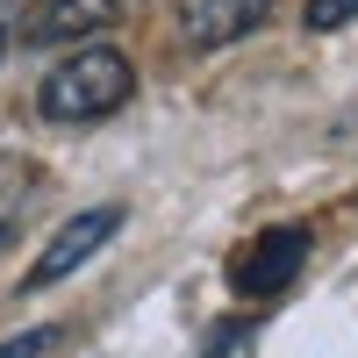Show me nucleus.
Returning <instances> with one entry per match:
<instances>
[{
    "instance_id": "nucleus-2",
    "label": "nucleus",
    "mask_w": 358,
    "mask_h": 358,
    "mask_svg": "<svg viewBox=\"0 0 358 358\" xmlns=\"http://www.w3.org/2000/svg\"><path fill=\"white\" fill-rule=\"evenodd\" d=\"M308 265V229H265L258 244H244L229 258V287L244 294V301H265V294H287L294 287V273Z\"/></svg>"
},
{
    "instance_id": "nucleus-4",
    "label": "nucleus",
    "mask_w": 358,
    "mask_h": 358,
    "mask_svg": "<svg viewBox=\"0 0 358 358\" xmlns=\"http://www.w3.org/2000/svg\"><path fill=\"white\" fill-rule=\"evenodd\" d=\"M273 15V0H179V36L194 50H229Z\"/></svg>"
},
{
    "instance_id": "nucleus-9",
    "label": "nucleus",
    "mask_w": 358,
    "mask_h": 358,
    "mask_svg": "<svg viewBox=\"0 0 358 358\" xmlns=\"http://www.w3.org/2000/svg\"><path fill=\"white\" fill-rule=\"evenodd\" d=\"M0 50H8V36H0Z\"/></svg>"
},
{
    "instance_id": "nucleus-3",
    "label": "nucleus",
    "mask_w": 358,
    "mask_h": 358,
    "mask_svg": "<svg viewBox=\"0 0 358 358\" xmlns=\"http://www.w3.org/2000/svg\"><path fill=\"white\" fill-rule=\"evenodd\" d=\"M115 229H122V208H86V215H72V222L43 244V258L29 265V287H57L65 273H79V265L94 258Z\"/></svg>"
},
{
    "instance_id": "nucleus-7",
    "label": "nucleus",
    "mask_w": 358,
    "mask_h": 358,
    "mask_svg": "<svg viewBox=\"0 0 358 358\" xmlns=\"http://www.w3.org/2000/svg\"><path fill=\"white\" fill-rule=\"evenodd\" d=\"M251 344H258L251 322H222V330L208 337V351H201V358H251Z\"/></svg>"
},
{
    "instance_id": "nucleus-6",
    "label": "nucleus",
    "mask_w": 358,
    "mask_h": 358,
    "mask_svg": "<svg viewBox=\"0 0 358 358\" xmlns=\"http://www.w3.org/2000/svg\"><path fill=\"white\" fill-rule=\"evenodd\" d=\"M57 351H65V330H22L0 344V358H57Z\"/></svg>"
},
{
    "instance_id": "nucleus-1",
    "label": "nucleus",
    "mask_w": 358,
    "mask_h": 358,
    "mask_svg": "<svg viewBox=\"0 0 358 358\" xmlns=\"http://www.w3.org/2000/svg\"><path fill=\"white\" fill-rule=\"evenodd\" d=\"M129 94H136V65L122 50H108V43H86L72 57H57V72H43L36 108L50 122H101V115H115Z\"/></svg>"
},
{
    "instance_id": "nucleus-8",
    "label": "nucleus",
    "mask_w": 358,
    "mask_h": 358,
    "mask_svg": "<svg viewBox=\"0 0 358 358\" xmlns=\"http://www.w3.org/2000/svg\"><path fill=\"white\" fill-rule=\"evenodd\" d=\"M315 36H330V29H344V22H358V0H308V15H301Z\"/></svg>"
},
{
    "instance_id": "nucleus-5",
    "label": "nucleus",
    "mask_w": 358,
    "mask_h": 358,
    "mask_svg": "<svg viewBox=\"0 0 358 358\" xmlns=\"http://www.w3.org/2000/svg\"><path fill=\"white\" fill-rule=\"evenodd\" d=\"M108 22H115V0H50L29 36L57 43V36H94V29H108Z\"/></svg>"
}]
</instances>
